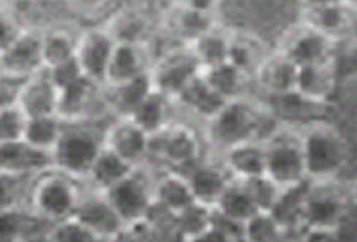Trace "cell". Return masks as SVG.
Returning <instances> with one entry per match:
<instances>
[{"instance_id":"10","label":"cell","mask_w":357,"mask_h":242,"mask_svg":"<svg viewBox=\"0 0 357 242\" xmlns=\"http://www.w3.org/2000/svg\"><path fill=\"white\" fill-rule=\"evenodd\" d=\"M215 2H183L171 4V10L161 16L163 32L178 44L189 46L192 40L220 24Z\"/></svg>"},{"instance_id":"36","label":"cell","mask_w":357,"mask_h":242,"mask_svg":"<svg viewBox=\"0 0 357 242\" xmlns=\"http://www.w3.org/2000/svg\"><path fill=\"white\" fill-rule=\"evenodd\" d=\"M213 209L217 213H220V215L232 218L236 222H243V225L260 213L255 201L250 199L248 191L244 189L243 181H234V179L230 181L229 187L220 195V199H218Z\"/></svg>"},{"instance_id":"51","label":"cell","mask_w":357,"mask_h":242,"mask_svg":"<svg viewBox=\"0 0 357 242\" xmlns=\"http://www.w3.org/2000/svg\"><path fill=\"white\" fill-rule=\"evenodd\" d=\"M229 242H248L244 236H238V239H234V241H229Z\"/></svg>"},{"instance_id":"47","label":"cell","mask_w":357,"mask_h":242,"mask_svg":"<svg viewBox=\"0 0 357 242\" xmlns=\"http://www.w3.org/2000/svg\"><path fill=\"white\" fill-rule=\"evenodd\" d=\"M28 77L14 76L8 72H0V109L14 107L18 105L20 93L24 89V84Z\"/></svg>"},{"instance_id":"42","label":"cell","mask_w":357,"mask_h":242,"mask_svg":"<svg viewBox=\"0 0 357 242\" xmlns=\"http://www.w3.org/2000/svg\"><path fill=\"white\" fill-rule=\"evenodd\" d=\"M243 185L244 189L248 191V195H250V199L255 201V204L258 206L260 213H270L274 203L278 201V197H280L282 191L280 187H276L266 175L255 179H246V181H243Z\"/></svg>"},{"instance_id":"24","label":"cell","mask_w":357,"mask_h":242,"mask_svg":"<svg viewBox=\"0 0 357 242\" xmlns=\"http://www.w3.org/2000/svg\"><path fill=\"white\" fill-rule=\"evenodd\" d=\"M153 201L169 217H177L195 203L189 181L177 171H153Z\"/></svg>"},{"instance_id":"45","label":"cell","mask_w":357,"mask_h":242,"mask_svg":"<svg viewBox=\"0 0 357 242\" xmlns=\"http://www.w3.org/2000/svg\"><path fill=\"white\" fill-rule=\"evenodd\" d=\"M24 30V22L14 14L13 8L0 4V54L8 50Z\"/></svg>"},{"instance_id":"40","label":"cell","mask_w":357,"mask_h":242,"mask_svg":"<svg viewBox=\"0 0 357 242\" xmlns=\"http://www.w3.org/2000/svg\"><path fill=\"white\" fill-rule=\"evenodd\" d=\"M211 211L213 209H208L204 204L192 203L189 209H185L177 217H173V229L189 241L211 227Z\"/></svg>"},{"instance_id":"9","label":"cell","mask_w":357,"mask_h":242,"mask_svg":"<svg viewBox=\"0 0 357 242\" xmlns=\"http://www.w3.org/2000/svg\"><path fill=\"white\" fill-rule=\"evenodd\" d=\"M153 88L167 98L175 100L192 77L201 74V66L185 44H171L165 50L153 56L151 64Z\"/></svg>"},{"instance_id":"33","label":"cell","mask_w":357,"mask_h":242,"mask_svg":"<svg viewBox=\"0 0 357 242\" xmlns=\"http://www.w3.org/2000/svg\"><path fill=\"white\" fill-rule=\"evenodd\" d=\"M229 44H230V28L222 26V22L208 32L201 34L197 40L189 44V50L199 62L201 70H208L227 62L229 58Z\"/></svg>"},{"instance_id":"43","label":"cell","mask_w":357,"mask_h":242,"mask_svg":"<svg viewBox=\"0 0 357 242\" xmlns=\"http://www.w3.org/2000/svg\"><path fill=\"white\" fill-rule=\"evenodd\" d=\"M30 211H13V213H0V241L16 242L30 232L32 222H38Z\"/></svg>"},{"instance_id":"50","label":"cell","mask_w":357,"mask_h":242,"mask_svg":"<svg viewBox=\"0 0 357 242\" xmlns=\"http://www.w3.org/2000/svg\"><path fill=\"white\" fill-rule=\"evenodd\" d=\"M187 242H229L227 236H222L218 230H215L213 227H208L206 230H203L201 234H197V236H192Z\"/></svg>"},{"instance_id":"1","label":"cell","mask_w":357,"mask_h":242,"mask_svg":"<svg viewBox=\"0 0 357 242\" xmlns=\"http://www.w3.org/2000/svg\"><path fill=\"white\" fill-rule=\"evenodd\" d=\"M280 129L276 114L250 96L227 102L218 115L206 123V145L217 147L218 153L246 141H264Z\"/></svg>"},{"instance_id":"2","label":"cell","mask_w":357,"mask_h":242,"mask_svg":"<svg viewBox=\"0 0 357 242\" xmlns=\"http://www.w3.org/2000/svg\"><path fill=\"white\" fill-rule=\"evenodd\" d=\"M306 179L310 183H335L349 165V141L333 121L314 119L298 129Z\"/></svg>"},{"instance_id":"26","label":"cell","mask_w":357,"mask_h":242,"mask_svg":"<svg viewBox=\"0 0 357 242\" xmlns=\"http://www.w3.org/2000/svg\"><path fill=\"white\" fill-rule=\"evenodd\" d=\"M153 89V80H151L149 72L143 74V76L133 77L126 84L103 88L105 112L109 114V117H129L141 103L145 102V98Z\"/></svg>"},{"instance_id":"39","label":"cell","mask_w":357,"mask_h":242,"mask_svg":"<svg viewBox=\"0 0 357 242\" xmlns=\"http://www.w3.org/2000/svg\"><path fill=\"white\" fill-rule=\"evenodd\" d=\"M288 234L270 213H258L244 222V239L248 242H286Z\"/></svg>"},{"instance_id":"32","label":"cell","mask_w":357,"mask_h":242,"mask_svg":"<svg viewBox=\"0 0 357 242\" xmlns=\"http://www.w3.org/2000/svg\"><path fill=\"white\" fill-rule=\"evenodd\" d=\"M137 167L129 165L128 161H123L119 155H115L112 149L102 147L100 155L96 157L93 165L89 169V175L86 179V187L91 191L105 192L117 185L119 181L131 175Z\"/></svg>"},{"instance_id":"21","label":"cell","mask_w":357,"mask_h":242,"mask_svg":"<svg viewBox=\"0 0 357 242\" xmlns=\"http://www.w3.org/2000/svg\"><path fill=\"white\" fill-rule=\"evenodd\" d=\"M296 72L298 68L288 58H284L280 52H268L252 76V84L262 93H266L270 100L284 98L288 93H294Z\"/></svg>"},{"instance_id":"34","label":"cell","mask_w":357,"mask_h":242,"mask_svg":"<svg viewBox=\"0 0 357 242\" xmlns=\"http://www.w3.org/2000/svg\"><path fill=\"white\" fill-rule=\"evenodd\" d=\"M201 76L206 82V86L213 89L217 96H220L225 102L246 98L248 96V86L252 84L250 77L244 76L243 72H238L229 62L215 66V68H208V70H201Z\"/></svg>"},{"instance_id":"3","label":"cell","mask_w":357,"mask_h":242,"mask_svg":"<svg viewBox=\"0 0 357 242\" xmlns=\"http://www.w3.org/2000/svg\"><path fill=\"white\" fill-rule=\"evenodd\" d=\"M206 159V139L191 121L173 119L163 131L149 137L147 165L153 171L187 173Z\"/></svg>"},{"instance_id":"5","label":"cell","mask_w":357,"mask_h":242,"mask_svg":"<svg viewBox=\"0 0 357 242\" xmlns=\"http://www.w3.org/2000/svg\"><path fill=\"white\" fill-rule=\"evenodd\" d=\"M105 123L98 121H77L64 123L62 135L52 149V167L68 177L86 183L89 169L103 147Z\"/></svg>"},{"instance_id":"28","label":"cell","mask_w":357,"mask_h":242,"mask_svg":"<svg viewBox=\"0 0 357 242\" xmlns=\"http://www.w3.org/2000/svg\"><path fill=\"white\" fill-rule=\"evenodd\" d=\"M18 107L30 117H44V115H56L58 109V89L52 86L50 77L46 70L30 76L26 80L24 89L20 93Z\"/></svg>"},{"instance_id":"44","label":"cell","mask_w":357,"mask_h":242,"mask_svg":"<svg viewBox=\"0 0 357 242\" xmlns=\"http://www.w3.org/2000/svg\"><path fill=\"white\" fill-rule=\"evenodd\" d=\"M26 121H28V117L18 105L0 109V143L24 139Z\"/></svg>"},{"instance_id":"29","label":"cell","mask_w":357,"mask_h":242,"mask_svg":"<svg viewBox=\"0 0 357 242\" xmlns=\"http://www.w3.org/2000/svg\"><path fill=\"white\" fill-rule=\"evenodd\" d=\"M79 30L66 24L42 26V64L44 70L72 60L76 56Z\"/></svg>"},{"instance_id":"46","label":"cell","mask_w":357,"mask_h":242,"mask_svg":"<svg viewBox=\"0 0 357 242\" xmlns=\"http://www.w3.org/2000/svg\"><path fill=\"white\" fill-rule=\"evenodd\" d=\"M46 74L50 77L52 86L58 89V93H60L62 89L74 86L77 80L84 77V72H82V68L77 64L76 56H74L72 60H66L62 64L54 66L50 70H46Z\"/></svg>"},{"instance_id":"31","label":"cell","mask_w":357,"mask_h":242,"mask_svg":"<svg viewBox=\"0 0 357 242\" xmlns=\"http://www.w3.org/2000/svg\"><path fill=\"white\" fill-rule=\"evenodd\" d=\"M173 112H175V103L171 98H167L163 93H159L157 89H153L145 102L141 103L139 107L129 115V119L141 129L145 131L149 137L157 135L159 131L163 129L175 119L173 117Z\"/></svg>"},{"instance_id":"4","label":"cell","mask_w":357,"mask_h":242,"mask_svg":"<svg viewBox=\"0 0 357 242\" xmlns=\"http://www.w3.org/2000/svg\"><path fill=\"white\" fill-rule=\"evenodd\" d=\"M86 183L56 171L54 167L32 179L26 209L48 227L74 217Z\"/></svg>"},{"instance_id":"52","label":"cell","mask_w":357,"mask_h":242,"mask_svg":"<svg viewBox=\"0 0 357 242\" xmlns=\"http://www.w3.org/2000/svg\"><path fill=\"white\" fill-rule=\"evenodd\" d=\"M0 242H8V241H0Z\"/></svg>"},{"instance_id":"25","label":"cell","mask_w":357,"mask_h":242,"mask_svg":"<svg viewBox=\"0 0 357 242\" xmlns=\"http://www.w3.org/2000/svg\"><path fill=\"white\" fill-rule=\"evenodd\" d=\"M173 103H175V109L187 112L192 119L203 121L204 126L208 121H213L218 115V112L227 105V102L220 96H217L213 89L206 86V82H204L201 74L192 77L191 82L185 86V89L173 100Z\"/></svg>"},{"instance_id":"16","label":"cell","mask_w":357,"mask_h":242,"mask_svg":"<svg viewBox=\"0 0 357 242\" xmlns=\"http://www.w3.org/2000/svg\"><path fill=\"white\" fill-rule=\"evenodd\" d=\"M103 26L109 30L115 42H126V44L149 46L157 34L155 16L147 10V6H133V4L119 6V10L112 13Z\"/></svg>"},{"instance_id":"19","label":"cell","mask_w":357,"mask_h":242,"mask_svg":"<svg viewBox=\"0 0 357 242\" xmlns=\"http://www.w3.org/2000/svg\"><path fill=\"white\" fill-rule=\"evenodd\" d=\"M72 218H76L77 222L91 229L105 241H109L119 230L126 229V225L121 222V218L117 217L114 206L107 203L103 192L91 191L88 187L82 195V199L76 206V213Z\"/></svg>"},{"instance_id":"18","label":"cell","mask_w":357,"mask_h":242,"mask_svg":"<svg viewBox=\"0 0 357 242\" xmlns=\"http://www.w3.org/2000/svg\"><path fill=\"white\" fill-rule=\"evenodd\" d=\"M151 64H153V54H151L149 46L117 42L109 66H107L103 88L119 86V84H126L133 77L143 76L151 70Z\"/></svg>"},{"instance_id":"49","label":"cell","mask_w":357,"mask_h":242,"mask_svg":"<svg viewBox=\"0 0 357 242\" xmlns=\"http://www.w3.org/2000/svg\"><path fill=\"white\" fill-rule=\"evenodd\" d=\"M107 242H153L145 225H135V227H126L119 230L115 236H112Z\"/></svg>"},{"instance_id":"15","label":"cell","mask_w":357,"mask_h":242,"mask_svg":"<svg viewBox=\"0 0 357 242\" xmlns=\"http://www.w3.org/2000/svg\"><path fill=\"white\" fill-rule=\"evenodd\" d=\"M300 22L318 30L333 42L349 38L354 28V10L344 2H312L300 6Z\"/></svg>"},{"instance_id":"37","label":"cell","mask_w":357,"mask_h":242,"mask_svg":"<svg viewBox=\"0 0 357 242\" xmlns=\"http://www.w3.org/2000/svg\"><path fill=\"white\" fill-rule=\"evenodd\" d=\"M64 121L58 115H44V117H30L26 121L24 141L40 151L52 153L56 143L62 135Z\"/></svg>"},{"instance_id":"48","label":"cell","mask_w":357,"mask_h":242,"mask_svg":"<svg viewBox=\"0 0 357 242\" xmlns=\"http://www.w3.org/2000/svg\"><path fill=\"white\" fill-rule=\"evenodd\" d=\"M211 227L215 230H218L222 236H227L229 241H234V239H238V236H244L243 222H236V220H232V218L225 217V215L217 213L215 209L211 211Z\"/></svg>"},{"instance_id":"41","label":"cell","mask_w":357,"mask_h":242,"mask_svg":"<svg viewBox=\"0 0 357 242\" xmlns=\"http://www.w3.org/2000/svg\"><path fill=\"white\" fill-rule=\"evenodd\" d=\"M46 242H107L93 230L77 222L76 218H66L46 230Z\"/></svg>"},{"instance_id":"30","label":"cell","mask_w":357,"mask_h":242,"mask_svg":"<svg viewBox=\"0 0 357 242\" xmlns=\"http://www.w3.org/2000/svg\"><path fill=\"white\" fill-rule=\"evenodd\" d=\"M266 46L262 44V40L258 38L252 32H238V30H230V44H229V58L227 62L234 66L238 72H243L244 76H255L260 62L266 58Z\"/></svg>"},{"instance_id":"38","label":"cell","mask_w":357,"mask_h":242,"mask_svg":"<svg viewBox=\"0 0 357 242\" xmlns=\"http://www.w3.org/2000/svg\"><path fill=\"white\" fill-rule=\"evenodd\" d=\"M32 179L34 177L0 173V213L28 211L26 204Z\"/></svg>"},{"instance_id":"20","label":"cell","mask_w":357,"mask_h":242,"mask_svg":"<svg viewBox=\"0 0 357 242\" xmlns=\"http://www.w3.org/2000/svg\"><path fill=\"white\" fill-rule=\"evenodd\" d=\"M185 177L189 181L195 203L204 204L208 209H213L220 195L229 187L232 177L225 165L218 159H203L199 165H195L185 173Z\"/></svg>"},{"instance_id":"12","label":"cell","mask_w":357,"mask_h":242,"mask_svg":"<svg viewBox=\"0 0 357 242\" xmlns=\"http://www.w3.org/2000/svg\"><path fill=\"white\" fill-rule=\"evenodd\" d=\"M56 115L64 123L98 121L102 117H109L103 103V86L96 84L93 80L86 76L77 80L74 86L62 89L58 93Z\"/></svg>"},{"instance_id":"8","label":"cell","mask_w":357,"mask_h":242,"mask_svg":"<svg viewBox=\"0 0 357 242\" xmlns=\"http://www.w3.org/2000/svg\"><path fill=\"white\" fill-rule=\"evenodd\" d=\"M349 206V197L335 183H310L304 211H302V229L307 232L330 234L344 222Z\"/></svg>"},{"instance_id":"11","label":"cell","mask_w":357,"mask_h":242,"mask_svg":"<svg viewBox=\"0 0 357 242\" xmlns=\"http://www.w3.org/2000/svg\"><path fill=\"white\" fill-rule=\"evenodd\" d=\"M276 52L288 58L296 68L330 64L333 54L337 52V42L319 34L318 30L310 26L298 22L284 34Z\"/></svg>"},{"instance_id":"14","label":"cell","mask_w":357,"mask_h":242,"mask_svg":"<svg viewBox=\"0 0 357 242\" xmlns=\"http://www.w3.org/2000/svg\"><path fill=\"white\" fill-rule=\"evenodd\" d=\"M103 147L112 149L133 167L147 165L149 135L141 131L129 117H112L103 131Z\"/></svg>"},{"instance_id":"17","label":"cell","mask_w":357,"mask_h":242,"mask_svg":"<svg viewBox=\"0 0 357 242\" xmlns=\"http://www.w3.org/2000/svg\"><path fill=\"white\" fill-rule=\"evenodd\" d=\"M42 70V26L26 28L13 46L0 54V72L30 77Z\"/></svg>"},{"instance_id":"23","label":"cell","mask_w":357,"mask_h":242,"mask_svg":"<svg viewBox=\"0 0 357 242\" xmlns=\"http://www.w3.org/2000/svg\"><path fill=\"white\" fill-rule=\"evenodd\" d=\"M52 169V153L30 147L24 139L0 143V173L36 177Z\"/></svg>"},{"instance_id":"7","label":"cell","mask_w":357,"mask_h":242,"mask_svg":"<svg viewBox=\"0 0 357 242\" xmlns=\"http://www.w3.org/2000/svg\"><path fill=\"white\" fill-rule=\"evenodd\" d=\"M126 227L143 225L153 209V169L137 167L131 175L103 192Z\"/></svg>"},{"instance_id":"6","label":"cell","mask_w":357,"mask_h":242,"mask_svg":"<svg viewBox=\"0 0 357 242\" xmlns=\"http://www.w3.org/2000/svg\"><path fill=\"white\" fill-rule=\"evenodd\" d=\"M264 175L280 189H290L307 181L298 129L280 126L264 141Z\"/></svg>"},{"instance_id":"27","label":"cell","mask_w":357,"mask_h":242,"mask_svg":"<svg viewBox=\"0 0 357 242\" xmlns=\"http://www.w3.org/2000/svg\"><path fill=\"white\" fill-rule=\"evenodd\" d=\"M218 161L229 171L234 181L262 177L264 175V143L262 141H246L225 149Z\"/></svg>"},{"instance_id":"35","label":"cell","mask_w":357,"mask_h":242,"mask_svg":"<svg viewBox=\"0 0 357 242\" xmlns=\"http://www.w3.org/2000/svg\"><path fill=\"white\" fill-rule=\"evenodd\" d=\"M310 181H304L290 189H282L278 201L274 203L270 215L280 225L282 229L294 232L302 229V211H304V199H306Z\"/></svg>"},{"instance_id":"22","label":"cell","mask_w":357,"mask_h":242,"mask_svg":"<svg viewBox=\"0 0 357 242\" xmlns=\"http://www.w3.org/2000/svg\"><path fill=\"white\" fill-rule=\"evenodd\" d=\"M337 88V77L333 72L332 62L318 66H302L296 72L294 93L304 102L324 107L328 105Z\"/></svg>"},{"instance_id":"13","label":"cell","mask_w":357,"mask_h":242,"mask_svg":"<svg viewBox=\"0 0 357 242\" xmlns=\"http://www.w3.org/2000/svg\"><path fill=\"white\" fill-rule=\"evenodd\" d=\"M114 36L103 24H93L79 30L76 44V60L84 76L93 80L96 84H105L107 66L115 48Z\"/></svg>"}]
</instances>
